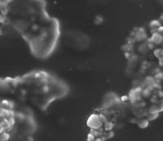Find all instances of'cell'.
Masks as SVG:
<instances>
[{
    "label": "cell",
    "mask_w": 163,
    "mask_h": 141,
    "mask_svg": "<svg viewBox=\"0 0 163 141\" xmlns=\"http://www.w3.org/2000/svg\"><path fill=\"white\" fill-rule=\"evenodd\" d=\"M149 121L148 119L146 118H140L138 119V122L136 123V125H137L140 128H141V129H145L147 126H149Z\"/></svg>",
    "instance_id": "8992f818"
},
{
    "label": "cell",
    "mask_w": 163,
    "mask_h": 141,
    "mask_svg": "<svg viewBox=\"0 0 163 141\" xmlns=\"http://www.w3.org/2000/svg\"><path fill=\"white\" fill-rule=\"evenodd\" d=\"M7 9H10V4L7 3L6 0H1L0 1V12L7 10Z\"/></svg>",
    "instance_id": "52a82bcc"
},
{
    "label": "cell",
    "mask_w": 163,
    "mask_h": 141,
    "mask_svg": "<svg viewBox=\"0 0 163 141\" xmlns=\"http://www.w3.org/2000/svg\"><path fill=\"white\" fill-rule=\"evenodd\" d=\"M94 22L95 24V25H97V26L101 25L102 23L104 22V18H103V17L100 15H97L95 17Z\"/></svg>",
    "instance_id": "ba28073f"
},
{
    "label": "cell",
    "mask_w": 163,
    "mask_h": 141,
    "mask_svg": "<svg viewBox=\"0 0 163 141\" xmlns=\"http://www.w3.org/2000/svg\"><path fill=\"white\" fill-rule=\"evenodd\" d=\"M149 30H150V34L153 33L157 30V28L162 26V23L159 20H152L149 24Z\"/></svg>",
    "instance_id": "277c9868"
},
{
    "label": "cell",
    "mask_w": 163,
    "mask_h": 141,
    "mask_svg": "<svg viewBox=\"0 0 163 141\" xmlns=\"http://www.w3.org/2000/svg\"><path fill=\"white\" fill-rule=\"evenodd\" d=\"M150 40L152 41V43L156 46H160V45L162 44L163 41V36L162 33H159L157 31H155L153 33L151 34V35L149 36Z\"/></svg>",
    "instance_id": "7a4b0ae2"
},
{
    "label": "cell",
    "mask_w": 163,
    "mask_h": 141,
    "mask_svg": "<svg viewBox=\"0 0 163 141\" xmlns=\"http://www.w3.org/2000/svg\"><path fill=\"white\" fill-rule=\"evenodd\" d=\"M103 123L99 117L98 112L92 113L87 120V126L90 130H98L103 127Z\"/></svg>",
    "instance_id": "6da1fadb"
},
{
    "label": "cell",
    "mask_w": 163,
    "mask_h": 141,
    "mask_svg": "<svg viewBox=\"0 0 163 141\" xmlns=\"http://www.w3.org/2000/svg\"><path fill=\"white\" fill-rule=\"evenodd\" d=\"M152 52V55L154 56V58H157V59H162L163 56V50L162 47H156Z\"/></svg>",
    "instance_id": "5b68a950"
},
{
    "label": "cell",
    "mask_w": 163,
    "mask_h": 141,
    "mask_svg": "<svg viewBox=\"0 0 163 141\" xmlns=\"http://www.w3.org/2000/svg\"><path fill=\"white\" fill-rule=\"evenodd\" d=\"M31 30L33 32H38L40 30V26L38 24H33L31 26Z\"/></svg>",
    "instance_id": "9c48e42d"
},
{
    "label": "cell",
    "mask_w": 163,
    "mask_h": 141,
    "mask_svg": "<svg viewBox=\"0 0 163 141\" xmlns=\"http://www.w3.org/2000/svg\"><path fill=\"white\" fill-rule=\"evenodd\" d=\"M135 50L136 51V53L138 55H146L148 54L149 51V49L147 47L146 42H142V43H139L136 47H135Z\"/></svg>",
    "instance_id": "3957f363"
}]
</instances>
